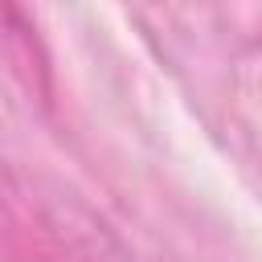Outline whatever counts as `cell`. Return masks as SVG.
I'll use <instances>...</instances> for the list:
<instances>
[]
</instances>
